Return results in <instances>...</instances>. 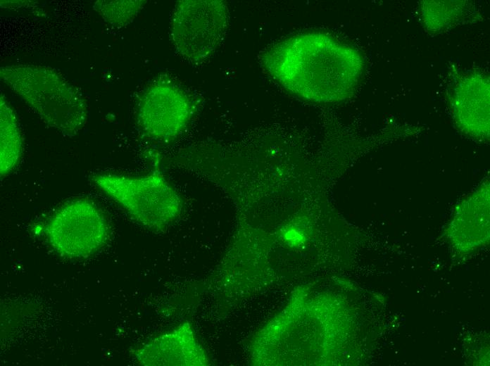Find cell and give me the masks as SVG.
<instances>
[{
  "label": "cell",
  "mask_w": 490,
  "mask_h": 366,
  "mask_svg": "<svg viewBox=\"0 0 490 366\" xmlns=\"http://www.w3.org/2000/svg\"><path fill=\"white\" fill-rule=\"evenodd\" d=\"M44 232L58 254L79 259L101 249L109 239L110 229L98 206L87 198H79L58 208L48 220Z\"/></svg>",
  "instance_id": "277c9868"
},
{
  "label": "cell",
  "mask_w": 490,
  "mask_h": 366,
  "mask_svg": "<svg viewBox=\"0 0 490 366\" xmlns=\"http://www.w3.org/2000/svg\"><path fill=\"white\" fill-rule=\"evenodd\" d=\"M91 180L137 222L151 230L165 229L182 213L181 196L160 172L139 177L101 173L94 175Z\"/></svg>",
  "instance_id": "3957f363"
},
{
  "label": "cell",
  "mask_w": 490,
  "mask_h": 366,
  "mask_svg": "<svg viewBox=\"0 0 490 366\" xmlns=\"http://www.w3.org/2000/svg\"><path fill=\"white\" fill-rule=\"evenodd\" d=\"M99 3V11L103 18L113 25L122 26L132 20L145 1H116Z\"/></svg>",
  "instance_id": "9c48e42d"
},
{
  "label": "cell",
  "mask_w": 490,
  "mask_h": 366,
  "mask_svg": "<svg viewBox=\"0 0 490 366\" xmlns=\"http://www.w3.org/2000/svg\"><path fill=\"white\" fill-rule=\"evenodd\" d=\"M193 114V104L187 93L173 82L160 80L140 98L137 121L148 137L169 141L184 130Z\"/></svg>",
  "instance_id": "8992f818"
},
{
  "label": "cell",
  "mask_w": 490,
  "mask_h": 366,
  "mask_svg": "<svg viewBox=\"0 0 490 366\" xmlns=\"http://www.w3.org/2000/svg\"><path fill=\"white\" fill-rule=\"evenodd\" d=\"M1 77L47 125L73 137L83 127L87 108L82 95L58 72L49 68H2Z\"/></svg>",
  "instance_id": "7a4b0ae2"
},
{
  "label": "cell",
  "mask_w": 490,
  "mask_h": 366,
  "mask_svg": "<svg viewBox=\"0 0 490 366\" xmlns=\"http://www.w3.org/2000/svg\"><path fill=\"white\" fill-rule=\"evenodd\" d=\"M23 151L20 129L15 114L6 101L1 99V175L11 172L18 165Z\"/></svg>",
  "instance_id": "ba28073f"
},
{
  "label": "cell",
  "mask_w": 490,
  "mask_h": 366,
  "mask_svg": "<svg viewBox=\"0 0 490 366\" xmlns=\"http://www.w3.org/2000/svg\"><path fill=\"white\" fill-rule=\"evenodd\" d=\"M260 61L265 72L287 92L318 103L349 96L363 70L356 50L318 32L287 38L265 50Z\"/></svg>",
  "instance_id": "6da1fadb"
},
{
  "label": "cell",
  "mask_w": 490,
  "mask_h": 366,
  "mask_svg": "<svg viewBox=\"0 0 490 366\" xmlns=\"http://www.w3.org/2000/svg\"><path fill=\"white\" fill-rule=\"evenodd\" d=\"M137 362L146 366H206L209 358L197 341L191 324L185 322L137 349Z\"/></svg>",
  "instance_id": "52a82bcc"
},
{
  "label": "cell",
  "mask_w": 490,
  "mask_h": 366,
  "mask_svg": "<svg viewBox=\"0 0 490 366\" xmlns=\"http://www.w3.org/2000/svg\"><path fill=\"white\" fill-rule=\"evenodd\" d=\"M228 23L229 11L223 1H180L171 23L174 46L185 60L193 63L202 62L219 46Z\"/></svg>",
  "instance_id": "5b68a950"
}]
</instances>
